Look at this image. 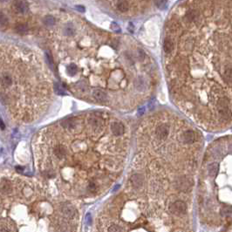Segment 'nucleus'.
<instances>
[{"label":"nucleus","instance_id":"nucleus-2","mask_svg":"<svg viewBox=\"0 0 232 232\" xmlns=\"http://www.w3.org/2000/svg\"><path fill=\"white\" fill-rule=\"evenodd\" d=\"M168 209L172 214H174L175 216H181V215H183L186 213L187 205L183 201L178 200V201L172 203L168 207Z\"/></svg>","mask_w":232,"mask_h":232},{"label":"nucleus","instance_id":"nucleus-4","mask_svg":"<svg viewBox=\"0 0 232 232\" xmlns=\"http://www.w3.org/2000/svg\"><path fill=\"white\" fill-rule=\"evenodd\" d=\"M92 97L99 103H106L108 101V96L106 93L101 89H94L93 91Z\"/></svg>","mask_w":232,"mask_h":232},{"label":"nucleus","instance_id":"nucleus-27","mask_svg":"<svg viewBox=\"0 0 232 232\" xmlns=\"http://www.w3.org/2000/svg\"><path fill=\"white\" fill-rule=\"evenodd\" d=\"M87 223H90L91 222V216L89 215V214L87 216Z\"/></svg>","mask_w":232,"mask_h":232},{"label":"nucleus","instance_id":"nucleus-21","mask_svg":"<svg viewBox=\"0 0 232 232\" xmlns=\"http://www.w3.org/2000/svg\"><path fill=\"white\" fill-rule=\"evenodd\" d=\"M107 232H124V231H123V229L120 226L116 225V224H113V225H111L108 228Z\"/></svg>","mask_w":232,"mask_h":232},{"label":"nucleus","instance_id":"nucleus-11","mask_svg":"<svg viewBox=\"0 0 232 232\" xmlns=\"http://www.w3.org/2000/svg\"><path fill=\"white\" fill-rule=\"evenodd\" d=\"M218 113H219L220 118L222 121H227V120L231 119V109L229 107L228 108H221V109H219Z\"/></svg>","mask_w":232,"mask_h":232},{"label":"nucleus","instance_id":"nucleus-29","mask_svg":"<svg viewBox=\"0 0 232 232\" xmlns=\"http://www.w3.org/2000/svg\"><path fill=\"white\" fill-rule=\"evenodd\" d=\"M0 127H1V128H3V129L4 128V123H3V122H2V120H0Z\"/></svg>","mask_w":232,"mask_h":232},{"label":"nucleus","instance_id":"nucleus-26","mask_svg":"<svg viewBox=\"0 0 232 232\" xmlns=\"http://www.w3.org/2000/svg\"><path fill=\"white\" fill-rule=\"evenodd\" d=\"M0 232H10V231H9L7 228H4H4H2V229L0 230Z\"/></svg>","mask_w":232,"mask_h":232},{"label":"nucleus","instance_id":"nucleus-13","mask_svg":"<svg viewBox=\"0 0 232 232\" xmlns=\"http://www.w3.org/2000/svg\"><path fill=\"white\" fill-rule=\"evenodd\" d=\"M218 169H219V165H218V163H217V162H213V163L209 164V167H208V173H209V176H211V177H215V176L217 175V173H218Z\"/></svg>","mask_w":232,"mask_h":232},{"label":"nucleus","instance_id":"nucleus-9","mask_svg":"<svg viewBox=\"0 0 232 232\" xmlns=\"http://www.w3.org/2000/svg\"><path fill=\"white\" fill-rule=\"evenodd\" d=\"M61 212L65 217L72 218L75 214V209L71 204H64L61 208Z\"/></svg>","mask_w":232,"mask_h":232},{"label":"nucleus","instance_id":"nucleus-17","mask_svg":"<svg viewBox=\"0 0 232 232\" xmlns=\"http://www.w3.org/2000/svg\"><path fill=\"white\" fill-rule=\"evenodd\" d=\"M229 101L227 98H220L217 101V106L219 107V109L221 108H228L229 107Z\"/></svg>","mask_w":232,"mask_h":232},{"label":"nucleus","instance_id":"nucleus-1","mask_svg":"<svg viewBox=\"0 0 232 232\" xmlns=\"http://www.w3.org/2000/svg\"><path fill=\"white\" fill-rule=\"evenodd\" d=\"M50 76L31 50L0 44V100L15 119L31 122L46 112L52 99Z\"/></svg>","mask_w":232,"mask_h":232},{"label":"nucleus","instance_id":"nucleus-10","mask_svg":"<svg viewBox=\"0 0 232 232\" xmlns=\"http://www.w3.org/2000/svg\"><path fill=\"white\" fill-rule=\"evenodd\" d=\"M181 141L184 142V143H193L195 141V133L191 130H188V131H185L181 136Z\"/></svg>","mask_w":232,"mask_h":232},{"label":"nucleus","instance_id":"nucleus-24","mask_svg":"<svg viewBox=\"0 0 232 232\" xmlns=\"http://www.w3.org/2000/svg\"><path fill=\"white\" fill-rule=\"evenodd\" d=\"M112 29L114 30V31H115V32H120V28H119V26L115 24V23H113L112 24Z\"/></svg>","mask_w":232,"mask_h":232},{"label":"nucleus","instance_id":"nucleus-5","mask_svg":"<svg viewBox=\"0 0 232 232\" xmlns=\"http://www.w3.org/2000/svg\"><path fill=\"white\" fill-rule=\"evenodd\" d=\"M110 129L112 131V134L116 137L121 136L124 134V132H125L124 125L121 122H120V121H115V122L111 123Z\"/></svg>","mask_w":232,"mask_h":232},{"label":"nucleus","instance_id":"nucleus-8","mask_svg":"<svg viewBox=\"0 0 232 232\" xmlns=\"http://www.w3.org/2000/svg\"><path fill=\"white\" fill-rule=\"evenodd\" d=\"M13 7L15 9V11L18 13H21V14H25L27 12L28 10V4L26 2L24 1H16L13 3Z\"/></svg>","mask_w":232,"mask_h":232},{"label":"nucleus","instance_id":"nucleus-14","mask_svg":"<svg viewBox=\"0 0 232 232\" xmlns=\"http://www.w3.org/2000/svg\"><path fill=\"white\" fill-rule=\"evenodd\" d=\"M117 9L121 12H126L129 9V4L128 1H118L116 2Z\"/></svg>","mask_w":232,"mask_h":232},{"label":"nucleus","instance_id":"nucleus-16","mask_svg":"<svg viewBox=\"0 0 232 232\" xmlns=\"http://www.w3.org/2000/svg\"><path fill=\"white\" fill-rule=\"evenodd\" d=\"M44 24L47 27H52L56 24V19H55L54 17H52L51 15H48L44 18Z\"/></svg>","mask_w":232,"mask_h":232},{"label":"nucleus","instance_id":"nucleus-15","mask_svg":"<svg viewBox=\"0 0 232 232\" xmlns=\"http://www.w3.org/2000/svg\"><path fill=\"white\" fill-rule=\"evenodd\" d=\"M174 48V45H173V42L171 41V39H166L163 42V50L166 53H170L172 52Z\"/></svg>","mask_w":232,"mask_h":232},{"label":"nucleus","instance_id":"nucleus-12","mask_svg":"<svg viewBox=\"0 0 232 232\" xmlns=\"http://www.w3.org/2000/svg\"><path fill=\"white\" fill-rule=\"evenodd\" d=\"M198 17H199V13L196 10H190L186 13L185 18L189 22H195L197 20Z\"/></svg>","mask_w":232,"mask_h":232},{"label":"nucleus","instance_id":"nucleus-7","mask_svg":"<svg viewBox=\"0 0 232 232\" xmlns=\"http://www.w3.org/2000/svg\"><path fill=\"white\" fill-rule=\"evenodd\" d=\"M131 183H132V185H133V187L134 188V189H141L142 187V185H143V176H142V175H140V174H134V175H132V177H131Z\"/></svg>","mask_w":232,"mask_h":232},{"label":"nucleus","instance_id":"nucleus-28","mask_svg":"<svg viewBox=\"0 0 232 232\" xmlns=\"http://www.w3.org/2000/svg\"><path fill=\"white\" fill-rule=\"evenodd\" d=\"M143 113H144V108H143V107H142V108H140V109H139V114H140V115L142 114V115Z\"/></svg>","mask_w":232,"mask_h":232},{"label":"nucleus","instance_id":"nucleus-23","mask_svg":"<svg viewBox=\"0 0 232 232\" xmlns=\"http://www.w3.org/2000/svg\"><path fill=\"white\" fill-rule=\"evenodd\" d=\"M6 23H7V18L3 13H0V24L5 25Z\"/></svg>","mask_w":232,"mask_h":232},{"label":"nucleus","instance_id":"nucleus-6","mask_svg":"<svg viewBox=\"0 0 232 232\" xmlns=\"http://www.w3.org/2000/svg\"><path fill=\"white\" fill-rule=\"evenodd\" d=\"M168 132H169L168 127L165 125H161L155 130V134L159 140H165L168 137Z\"/></svg>","mask_w":232,"mask_h":232},{"label":"nucleus","instance_id":"nucleus-18","mask_svg":"<svg viewBox=\"0 0 232 232\" xmlns=\"http://www.w3.org/2000/svg\"><path fill=\"white\" fill-rule=\"evenodd\" d=\"M232 214V206H224L221 209V215L222 217H226V216H230Z\"/></svg>","mask_w":232,"mask_h":232},{"label":"nucleus","instance_id":"nucleus-3","mask_svg":"<svg viewBox=\"0 0 232 232\" xmlns=\"http://www.w3.org/2000/svg\"><path fill=\"white\" fill-rule=\"evenodd\" d=\"M194 185V181L192 178L187 177V176H182L176 181V187L177 189L183 191V192H188L191 190V188Z\"/></svg>","mask_w":232,"mask_h":232},{"label":"nucleus","instance_id":"nucleus-20","mask_svg":"<svg viewBox=\"0 0 232 232\" xmlns=\"http://www.w3.org/2000/svg\"><path fill=\"white\" fill-rule=\"evenodd\" d=\"M224 78L227 81L232 82V67L226 68L224 71Z\"/></svg>","mask_w":232,"mask_h":232},{"label":"nucleus","instance_id":"nucleus-25","mask_svg":"<svg viewBox=\"0 0 232 232\" xmlns=\"http://www.w3.org/2000/svg\"><path fill=\"white\" fill-rule=\"evenodd\" d=\"M76 9H77V10H79V12H83L85 11L84 7H83V6H81V5H78L77 7H76Z\"/></svg>","mask_w":232,"mask_h":232},{"label":"nucleus","instance_id":"nucleus-22","mask_svg":"<svg viewBox=\"0 0 232 232\" xmlns=\"http://www.w3.org/2000/svg\"><path fill=\"white\" fill-rule=\"evenodd\" d=\"M155 4H156V6L162 10V9H165L167 7V4H168V2L167 1H164V0H161V1H155Z\"/></svg>","mask_w":232,"mask_h":232},{"label":"nucleus","instance_id":"nucleus-19","mask_svg":"<svg viewBox=\"0 0 232 232\" xmlns=\"http://www.w3.org/2000/svg\"><path fill=\"white\" fill-rule=\"evenodd\" d=\"M27 30H28L27 26L24 25V24H20V25L16 26V31L19 34H26L27 32Z\"/></svg>","mask_w":232,"mask_h":232}]
</instances>
